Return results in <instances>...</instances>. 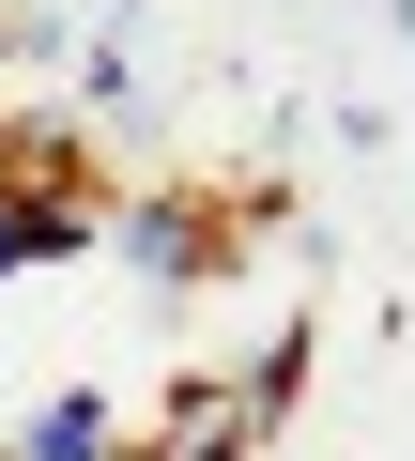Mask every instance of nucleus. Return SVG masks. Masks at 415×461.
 <instances>
[{"label": "nucleus", "mask_w": 415, "mask_h": 461, "mask_svg": "<svg viewBox=\"0 0 415 461\" xmlns=\"http://www.w3.org/2000/svg\"><path fill=\"white\" fill-rule=\"evenodd\" d=\"M293 384H308V339L277 323L247 369H200V384H169V400L139 415V461H247V446H277Z\"/></svg>", "instance_id": "1"}, {"label": "nucleus", "mask_w": 415, "mask_h": 461, "mask_svg": "<svg viewBox=\"0 0 415 461\" xmlns=\"http://www.w3.org/2000/svg\"><path fill=\"white\" fill-rule=\"evenodd\" d=\"M262 230H277V200H247V185H139V200H108V247H123L154 293H200V277H231Z\"/></svg>", "instance_id": "2"}, {"label": "nucleus", "mask_w": 415, "mask_h": 461, "mask_svg": "<svg viewBox=\"0 0 415 461\" xmlns=\"http://www.w3.org/2000/svg\"><path fill=\"white\" fill-rule=\"evenodd\" d=\"M93 230H108V185H16V169H0V277L93 247Z\"/></svg>", "instance_id": "3"}, {"label": "nucleus", "mask_w": 415, "mask_h": 461, "mask_svg": "<svg viewBox=\"0 0 415 461\" xmlns=\"http://www.w3.org/2000/svg\"><path fill=\"white\" fill-rule=\"evenodd\" d=\"M0 461H139V430H123L108 400H47V415L0 446Z\"/></svg>", "instance_id": "4"}]
</instances>
